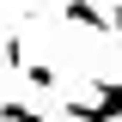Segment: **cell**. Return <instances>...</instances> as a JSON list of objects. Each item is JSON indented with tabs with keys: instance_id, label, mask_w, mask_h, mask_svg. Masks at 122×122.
<instances>
[{
	"instance_id": "5",
	"label": "cell",
	"mask_w": 122,
	"mask_h": 122,
	"mask_svg": "<svg viewBox=\"0 0 122 122\" xmlns=\"http://www.w3.org/2000/svg\"><path fill=\"white\" fill-rule=\"evenodd\" d=\"M110 25H116V37H122V6H116V12H110Z\"/></svg>"
},
{
	"instance_id": "1",
	"label": "cell",
	"mask_w": 122,
	"mask_h": 122,
	"mask_svg": "<svg viewBox=\"0 0 122 122\" xmlns=\"http://www.w3.org/2000/svg\"><path fill=\"white\" fill-rule=\"evenodd\" d=\"M67 122H122V79L98 73L92 98H67Z\"/></svg>"
},
{
	"instance_id": "4",
	"label": "cell",
	"mask_w": 122,
	"mask_h": 122,
	"mask_svg": "<svg viewBox=\"0 0 122 122\" xmlns=\"http://www.w3.org/2000/svg\"><path fill=\"white\" fill-rule=\"evenodd\" d=\"M0 122H49V116H37V110H25V104H0Z\"/></svg>"
},
{
	"instance_id": "2",
	"label": "cell",
	"mask_w": 122,
	"mask_h": 122,
	"mask_svg": "<svg viewBox=\"0 0 122 122\" xmlns=\"http://www.w3.org/2000/svg\"><path fill=\"white\" fill-rule=\"evenodd\" d=\"M61 18H67V25L98 30V37H116V25H110V12L98 6V0H67V6H61Z\"/></svg>"
},
{
	"instance_id": "3",
	"label": "cell",
	"mask_w": 122,
	"mask_h": 122,
	"mask_svg": "<svg viewBox=\"0 0 122 122\" xmlns=\"http://www.w3.org/2000/svg\"><path fill=\"white\" fill-rule=\"evenodd\" d=\"M18 73H25L37 92H55V86H61V79H55V67H43V61H30V67H18Z\"/></svg>"
}]
</instances>
